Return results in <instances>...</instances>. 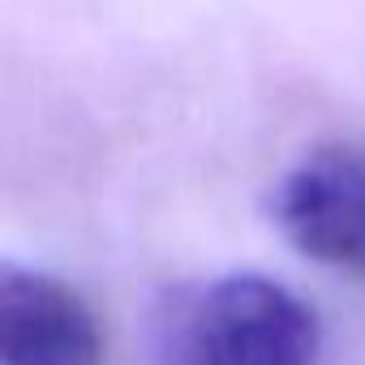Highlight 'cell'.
<instances>
[{"instance_id":"obj_2","label":"cell","mask_w":365,"mask_h":365,"mask_svg":"<svg viewBox=\"0 0 365 365\" xmlns=\"http://www.w3.org/2000/svg\"><path fill=\"white\" fill-rule=\"evenodd\" d=\"M271 211L305 258L365 279V142H331L297 159Z\"/></svg>"},{"instance_id":"obj_3","label":"cell","mask_w":365,"mask_h":365,"mask_svg":"<svg viewBox=\"0 0 365 365\" xmlns=\"http://www.w3.org/2000/svg\"><path fill=\"white\" fill-rule=\"evenodd\" d=\"M0 365H103L95 309L65 279L0 267Z\"/></svg>"},{"instance_id":"obj_1","label":"cell","mask_w":365,"mask_h":365,"mask_svg":"<svg viewBox=\"0 0 365 365\" xmlns=\"http://www.w3.org/2000/svg\"><path fill=\"white\" fill-rule=\"evenodd\" d=\"M318 344L314 305L254 271L176 284L150 322V365H318Z\"/></svg>"}]
</instances>
